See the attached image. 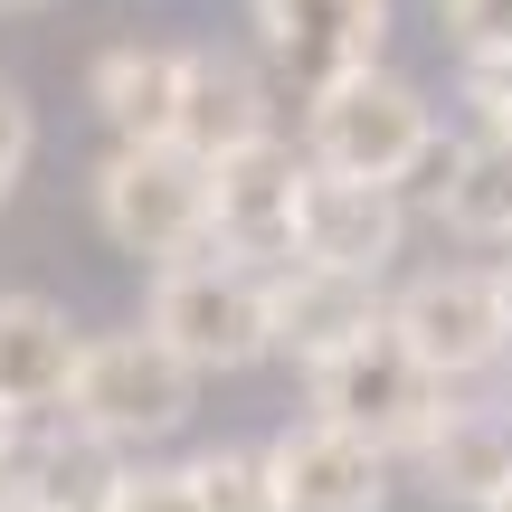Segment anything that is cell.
<instances>
[{"label":"cell","instance_id":"10","mask_svg":"<svg viewBox=\"0 0 512 512\" xmlns=\"http://www.w3.org/2000/svg\"><path fill=\"white\" fill-rule=\"evenodd\" d=\"M266 456L285 512H389V446L351 437L332 418H294L285 437H266Z\"/></svg>","mask_w":512,"mask_h":512},{"label":"cell","instance_id":"8","mask_svg":"<svg viewBox=\"0 0 512 512\" xmlns=\"http://www.w3.org/2000/svg\"><path fill=\"white\" fill-rule=\"evenodd\" d=\"M247 29L294 86H342L361 67H389V0H247Z\"/></svg>","mask_w":512,"mask_h":512},{"label":"cell","instance_id":"7","mask_svg":"<svg viewBox=\"0 0 512 512\" xmlns=\"http://www.w3.org/2000/svg\"><path fill=\"white\" fill-rule=\"evenodd\" d=\"M304 181H313V152H294L285 133H266L247 152H219L209 162V247L256 266V275H285L294 228H304Z\"/></svg>","mask_w":512,"mask_h":512},{"label":"cell","instance_id":"17","mask_svg":"<svg viewBox=\"0 0 512 512\" xmlns=\"http://www.w3.org/2000/svg\"><path fill=\"white\" fill-rule=\"evenodd\" d=\"M190 484H200V512H285V494H275V456L247 437H219L190 456Z\"/></svg>","mask_w":512,"mask_h":512},{"label":"cell","instance_id":"25","mask_svg":"<svg viewBox=\"0 0 512 512\" xmlns=\"http://www.w3.org/2000/svg\"><path fill=\"white\" fill-rule=\"evenodd\" d=\"M494 512H512V494H503V503H494Z\"/></svg>","mask_w":512,"mask_h":512},{"label":"cell","instance_id":"18","mask_svg":"<svg viewBox=\"0 0 512 512\" xmlns=\"http://www.w3.org/2000/svg\"><path fill=\"white\" fill-rule=\"evenodd\" d=\"M437 29L456 57H512V0H437Z\"/></svg>","mask_w":512,"mask_h":512},{"label":"cell","instance_id":"9","mask_svg":"<svg viewBox=\"0 0 512 512\" xmlns=\"http://www.w3.org/2000/svg\"><path fill=\"white\" fill-rule=\"evenodd\" d=\"M399 247H408L399 190H380V181H332V171H313V181H304L294 266H323V275H361V285H380V275L399 266Z\"/></svg>","mask_w":512,"mask_h":512},{"label":"cell","instance_id":"2","mask_svg":"<svg viewBox=\"0 0 512 512\" xmlns=\"http://www.w3.org/2000/svg\"><path fill=\"white\" fill-rule=\"evenodd\" d=\"M143 323L181 351L200 380H228V370H256L275 351V275L238 266V256L200 247L181 266H152Z\"/></svg>","mask_w":512,"mask_h":512},{"label":"cell","instance_id":"5","mask_svg":"<svg viewBox=\"0 0 512 512\" xmlns=\"http://www.w3.org/2000/svg\"><path fill=\"white\" fill-rule=\"evenodd\" d=\"M304 389H313V418L351 427V437L389 446V456H418V446L446 427V408H456V399H446L456 380H437L389 323L361 332L351 351H332L323 370H304Z\"/></svg>","mask_w":512,"mask_h":512},{"label":"cell","instance_id":"22","mask_svg":"<svg viewBox=\"0 0 512 512\" xmlns=\"http://www.w3.org/2000/svg\"><path fill=\"white\" fill-rule=\"evenodd\" d=\"M0 512H29V484H19V465L0 456Z\"/></svg>","mask_w":512,"mask_h":512},{"label":"cell","instance_id":"16","mask_svg":"<svg viewBox=\"0 0 512 512\" xmlns=\"http://www.w3.org/2000/svg\"><path fill=\"white\" fill-rule=\"evenodd\" d=\"M437 228H456L465 247H512V143L465 133L437 152Z\"/></svg>","mask_w":512,"mask_h":512},{"label":"cell","instance_id":"19","mask_svg":"<svg viewBox=\"0 0 512 512\" xmlns=\"http://www.w3.org/2000/svg\"><path fill=\"white\" fill-rule=\"evenodd\" d=\"M105 512H200V484H190V465H124Z\"/></svg>","mask_w":512,"mask_h":512},{"label":"cell","instance_id":"23","mask_svg":"<svg viewBox=\"0 0 512 512\" xmlns=\"http://www.w3.org/2000/svg\"><path fill=\"white\" fill-rule=\"evenodd\" d=\"M19 10H48V0H0V19H19Z\"/></svg>","mask_w":512,"mask_h":512},{"label":"cell","instance_id":"26","mask_svg":"<svg viewBox=\"0 0 512 512\" xmlns=\"http://www.w3.org/2000/svg\"><path fill=\"white\" fill-rule=\"evenodd\" d=\"M29 512H38V503H29Z\"/></svg>","mask_w":512,"mask_h":512},{"label":"cell","instance_id":"4","mask_svg":"<svg viewBox=\"0 0 512 512\" xmlns=\"http://www.w3.org/2000/svg\"><path fill=\"white\" fill-rule=\"evenodd\" d=\"M190 408H200V370H190L152 323H133V332H95L86 361H76V389H67V418L95 427L105 446H124V456H133V446L181 437Z\"/></svg>","mask_w":512,"mask_h":512},{"label":"cell","instance_id":"13","mask_svg":"<svg viewBox=\"0 0 512 512\" xmlns=\"http://www.w3.org/2000/svg\"><path fill=\"white\" fill-rule=\"evenodd\" d=\"M275 133V86L266 67L238 48H190V86H181V143L200 152V162H219V152H247Z\"/></svg>","mask_w":512,"mask_h":512},{"label":"cell","instance_id":"14","mask_svg":"<svg viewBox=\"0 0 512 512\" xmlns=\"http://www.w3.org/2000/svg\"><path fill=\"white\" fill-rule=\"evenodd\" d=\"M86 332L48 294H0V408H67Z\"/></svg>","mask_w":512,"mask_h":512},{"label":"cell","instance_id":"11","mask_svg":"<svg viewBox=\"0 0 512 512\" xmlns=\"http://www.w3.org/2000/svg\"><path fill=\"white\" fill-rule=\"evenodd\" d=\"M181 86L190 48H162V38H124L86 67V105L114 143H181Z\"/></svg>","mask_w":512,"mask_h":512},{"label":"cell","instance_id":"21","mask_svg":"<svg viewBox=\"0 0 512 512\" xmlns=\"http://www.w3.org/2000/svg\"><path fill=\"white\" fill-rule=\"evenodd\" d=\"M29 152H38V114H29V95H19V76H0V209H10Z\"/></svg>","mask_w":512,"mask_h":512},{"label":"cell","instance_id":"6","mask_svg":"<svg viewBox=\"0 0 512 512\" xmlns=\"http://www.w3.org/2000/svg\"><path fill=\"white\" fill-rule=\"evenodd\" d=\"M389 332L418 351L437 380H484L494 361H512V304H503V266H427L389 294Z\"/></svg>","mask_w":512,"mask_h":512},{"label":"cell","instance_id":"20","mask_svg":"<svg viewBox=\"0 0 512 512\" xmlns=\"http://www.w3.org/2000/svg\"><path fill=\"white\" fill-rule=\"evenodd\" d=\"M456 95L475 105V133H494V143H512V57H465Z\"/></svg>","mask_w":512,"mask_h":512},{"label":"cell","instance_id":"15","mask_svg":"<svg viewBox=\"0 0 512 512\" xmlns=\"http://www.w3.org/2000/svg\"><path fill=\"white\" fill-rule=\"evenodd\" d=\"M418 484L456 512H494L512 494V418L503 408H446V427L418 446Z\"/></svg>","mask_w":512,"mask_h":512},{"label":"cell","instance_id":"1","mask_svg":"<svg viewBox=\"0 0 512 512\" xmlns=\"http://www.w3.org/2000/svg\"><path fill=\"white\" fill-rule=\"evenodd\" d=\"M304 152H313V171H332V181H380V190H399L408 171H427L446 143H437V105H427L418 76L361 67V76H342V86H313Z\"/></svg>","mask_w":512,"mask_h":512},{"label":"cell","instance_id":"3","mask_svg":"<svg viewBox=\"0 0 512 512\" xmlns=\"http://www.w3.org/2000/svg\"><path fill=\"white\" fill-rule=\"evenodd\" d=\"M95 228L133 266H181L209 247V162L190 143H114L95 162Z\"/></svg>","mask_w":512,"mask_h":512},{"label":"cell","instance_id":"12","mask_svg":"<svg viewBox=\"0 0 512 512\" xmlns=\"http://www.w3.org/2000/svg\"><path fill=\"white\" fill-rule=\"evenodd\" d=\"M389 323V294L361 275H323V266H285L275 275V351L304 370H323L332 351H351L361 332Z\"/></svg>","mask_w":512,"mask_h":512},{"label":"cell","instance_id":"24","mask_svg":"<svg viewBox=\"0 0 512 512\" xmlns=\"http://www.w3.org/2000/svg\"><path fill=\"white\" fill-rule=\"evenodd\" d=\"M503 304H512V266H503Z\"/></svg>","mask_w":512,"mask_h":512}]
</instances>
